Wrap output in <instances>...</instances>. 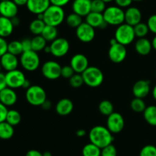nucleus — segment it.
Masks as SVG:
<instances>
[{
    "label": "nucleus",
    "mask_w": 156,
    "mask_h": 156,
    "mask_svg": "<svg viewBox=\"0 0 156 156\" xmlns=\"http://www.w3.org/2000/svg\"><path fill=\"white\" fill-rule=\"evenodd\" d=\"M90 142L94 144L100 148L111 145L114 142V136L107 126L95 125L88 133Z\"/></svg>",
    "instance_id": "1"
},
{
    "label": "nucleus",
    "mask_w": 156,
    "mask_h": 156,
    "mask_svg": "<svg viewBox=\"0 0 156 156\" xmlns=\"http://www.w3.org/2000/svg\"><path fill=\"white\" fill-rule=\"evenodd\" d=\"M43 20L47 25L58 27L64 21L65 12L62 7L50 5V7L43 13Z\"/></svg>",
    "instance_id": "2"
},
{
    "label": "nucleus",
    "mask_w": 156,
    "mask_h": 156,
    "mask_svg": "<svg viewBox=\"0 0 156 156\" xmlns=\"http://www.w3.org/2000/svg\"><path fill=\"white\" fill-rule=\"evenodd\" d=\"M84 84L89 87L95 88L101 85L104 82L105 76L100 68L95 66H89L82 73Z\"/></svg>",
    "instance_id": "3"
},
{
    "label": "nucleus",
    "mask_w": 156,
    "mask_h": 156,
    "mask_svg": "<svg viewBox=\"0 0 156 156\" xmlns=\"http://www.w3.org/2000/svg\"><path fill=\"white\" fill-rule=\"evenodd\" d=\"M103 16L108 25L119 26L125 22V12L117 6L106 8L103 12Z\"/></svg>",
    "instance_id": "4"
},
{
    "label": "nucleus",
    "mask_w": 156,
    "mask_h": 156,
    "mask_svg": "<svg viewBox=\"0 0 156 156\" xmlns=\"http://www.w3.org/2000/svg\"><path fill=\"white\" fill-rule=\"evenodd\" d=\"M25 97L29 104L34 106H41L47 100V93L39 85H31L26 90Z\"/></svg>",
    "instance_id": "5"
},
{
    "label": "nucleus",
    "mask_w": 156,
    "mask_h": 156,
    "mask_svg": "<svg viewBox=\"0 0 156 156\" xmlns=\"http://www.w3.org/2000/svg\"><path fill=\"white\" fill-rule=\"evenodd\" d=\"M136 38L133 26H131L126 23H123L117 26L114 33V38L119 44L126 46L133 43Z\"/></svg>",
    "instance_id": "6"
},
{
    "label": "nucleus",
    "mask_w": 156,
    "mask_h": 156,
    "mask_svg": "<svg viewBox=\"0 0 156 156\" xmlns=\"http://www.w3.org/2000/svg\"><path fill=\"white\" fill-rule=\"evenodd\" d=\"M20 64L27 71H34L41 64V59L37 52L31 50L23 52L20 56Z\"/></svg>",
    "instance_id": "7"
},
{
    "label": "nucleus",
    "mask_w": 156,
    "mask_h": 156,
    "mask_svg": "<svg viewBox=\"0 0 156 156\" xmlns=\"http://www.w3.org/2000/svg\"><path fill=\"white\" fill-rule=\"evenodd\" d=\"M62 67L58 62L54 61H46L42 65L41 72L43 76L48 80H56L61 76Z\"/></svg>",
    "instance_id": "8"
},
{
    "label": "nucleus",
    "mask_w": 156,
    "mask_h": 156,
    "mask_svg": "<svg viewBox=\"0 0 156 156\" xmlns=\"http://www.w3.org/2000/svg\"><path fill=\"white\" fill-rule=\"evenodd\" d=\"M5 78L7 87L14 90L23 87L24 82L27 80L24 73L18 69L8 71L5 73Z\"/></svg>",
    "instance_id": "9"
},
{
    "label": "nucleus",
    "mask_w": 156,
    "mask_h": 156,
    "mask_svg": "<svg viewBox=\"0 0 156 156\" xmlns=\"http://www.w3.org/2000/svg\"><path fill=\"white\" fill-rule=\"evenodd\" d=\"M51 54L56 58H62L69 50L70 44L67 39L64 38H57L50 44Z\"/></svg>",
    "instance_id": "10"
},
{
    "label": "nucleus",
    "mask_w": 156,
    "mask_h": 156,
    "mask_svg": "<svg viewBox=\"0 0 156 156\" xmlns=\"http://www.w3.org/2000/svg\"><path fill=\"white\" fill-rule=\"evenodd\" d=\"M76 35L78 39L82 42L90 43L94 39L95 28L85 21L76 28Z\"/></svg>",
    "instance_id": "11"
},
{
    "label": "nucleus",
    "mask_w": 156,
    "mask_h": 156,
    "mask_svg": "<svg viewBox=\"0 0 156 156\" xmlns=\"http://www.w3.org/2000/svg\"><path fill=\"white\" fill-rule=\"evenodd\" d=\"M124 119L120 113L114 112L108 116L106 126L113 134L120 132L124 128Z\"/></svg>",
    "instance_id": "12"
},
{
    "label": "nucleus",
    "mask_w": 156,
    "mask_h": 156,
    "mask_svg": "<svg viewBox=\"0 0 156 156\" xmlns=\"http://www.w3.org/2000/svg\"><path fill=\"white\" fill-rule=\"evenodd\" d=\"M126 55H127V50L126 46L119 44L118 42L110 46L108 50V57L113 63L120 64L123 62L126 59Z\"/></svg>",
    "instance_id": "13"
},
{
    "label": "nucleus",
    "mask_w": 156,
    "mask_h": 156,
    "mask_svg": "<svg viewBox=\"0 0 156 156\" xmlns=\"http://www.w3.org/2000/svg\"><path fill=\"white\" fill-rule=\"evenodd\" d=\"M69 65L73 67L75 73H82L89 67V62H88V59L85 54L78 53L72 57Z\"/></svg>",
    "instance_id": "14"
},
{
    "label": "nucleus",
    "mask_w": 156,
    "mask_h": 156,
    "mask_svg": "<svg viewBox=\"0 0 156 156\" xmlns=\"http://www.w3.org/2000/svg\"><path fill=\"white\" fill-rule=\"evenodd\" d=\"M18 6L12 0L0 2V15L8 18H12L17 16Z\"/></svg>",
    "instance_id": "15"
},
{
    "label": "nucleus",
    "mask_w": 156,
    "mask_h": 156,
    "mask_svg": "<svg viewBox=\"0 0 156 156\" xmlns=\"http://www.w3.org/2000/svg\"><path fill=\"white\" fill-rule=\"evenodd\" d=\"M50 5V0H28L26 6L29 12L37 15L44 13Z\"/></svg>",
    "instance_id": "16"
},
{
    "label": "nucleus",
    "mask_w": 156,
    "mask_h": 156,
    "mask_svg": "<svg viewBox=\"0 0 156 156\" xmlns=\"http://www.w3.org/2000/svg\"><path fill=\"white\" fill-rule=\"evenodd\" d=\"M150 82L147 80H140L133 84V93L137 98L144 99L150 93Z\"/></svg>",
    "instance_id": "17"
},
{
    "label": "nucleus",
    "mask_w": 156,
    "mask_h": 156,
    "mask_svg": "<svg viewBox=\"0 0 156 156\" xmlns=\"http://www.w3.org/2000/svg\"><path fill=\"white\" fill-rule=\"evenodd\" d=\"M72 9L74 13L86 17L91 12V0H74Z\"/></svg>",
    "instance_id": "18"
},
{
    "label": "nucleus",
    "mask_w": 156,
    "mask_h": 156,
    "mask_svg": "<svg viewBox=\"0 0 156 156\" xmlns=\"http://www.w3.org/2000/svg\"><path fill=\"white\" fill-rule=\"evenodd\" d=\"M85 22L93 27L94 28L105 29L108 26V24L105 21L103 13L91 12L85 17Z\"/></svg>",
    "instance_id": "19"
},
{
    "label": "nucleus",
    "mask_w": 156,
    "mask_h": 156,
    "mask_svg": "<svg viewBox=\"0 0 156 156\" xmlns=\"http://www.w3.org/2000/svg\"><path fill=\"white\" fill-rule=\"evenodd\" d=\"M142 21V12L138 8L129 6L125 11V23L135 26Z\"/></svg>",
    "instance_id": "20"
},
{
    "label": "nucleus",
    "mask_w": 156,
    "mask_h": 156,
    "mask_svg": "<svg viewBox=\"0 0 156 156\" xmlns=\"http://www.w3.org/2000/svg\"><path fill=\"white\" fill-rule=\"evenodd\" d=\"M0 62H1L2 68L7 72L16 70L19 64L18 56H15L9 52H7L0 58Z\"/></svg>",
    "instance_id": "21"
},
{
    "label": "nucleus",
    "mask_w": 156,
    "mask_h": 156,
    "mask_svg": "<svg viewBox=\"0 0 156 156\" xmlns=\"http://www.w3.org/2000/svg\"><path fill=\"white\" fill-rule=\"evenodd\" d=\"M18 100V96L14 89L5 87L0 91V102L6 106L15 105Z\"/></svg>",
    "instance_id": "22"
},
{
    "label": "nucleus",
    "mask_w": 156,
    "mask_h": 156,
    "mask_svg": "<svg viewBox=\"0 0 156 156\" xmlns=\"http://www.w3.org/2000/svg\"><path fill=\"white\" fill-rule=\"evenodd\" d=\"M74 109V104L71 99L68 98H62L57 102L56 105V112L61 116L69 115Z\"/></svg>",
    "instance_id": "23"
},
{
    "label": "nucleus",
    "mask_w": 156,
    "mask_h": 156,
    "mask_svg": "<svg viewBox=\"0 0 156 156\" xmlns=\"http://www.w3.org/2000/svg\"><path fill=\"white\" fill-rule=\"evenodd\" d=\"M135 49L137 54L142 56L149 54L152 49V41L146 38H139L135 43Z\"/></svg>",
    "instance_id": "24"
},
{
    "label": "nucleus",
    "mask_w": 156,
    "mask_h": 156,
    "mask_svg": "<svg viewBox=\"0 0 156 156\" xmlns=\"http://www.w3.org/2000/svg\"><path fill=\"white\" fill-rule=\"evenodd\" d=\"M14 28L15 26L10 18L0 15V37L5 38L10 36L13 32Z\"/></svg>",
    "instance_id": "25"
},
{
    "label": "nucleus",
    "mask_w": 156,
    "mask_h": 156,
    "mask_svg": "<svg viewBox=\"0 0 156 156\" xmlns=\"http://www.w3.org/2000/svg\"><path fill=\"white\" fill-rule=\"evenodd\" d=\"M15 133L14 126L4 121L2 122H0V139L3 140H8L10 139Z\"/></svg>",
    "instance_id": "26"
},
{
    "label": "nucleus",
    "mask_w": 156,
    "mask_h": 156,
    "mask_svg": "<svg viewBox=\"0 0 156 156\" xmlns=\"http://www.w3.org/2000/svg\"><path fill=\"white\" fill-rule=\"evenodd\" d=\"M143 116L147 123L152 126H156V106L151 105L146 106L143 112Z\"/></svg>",
    "instance_id": "27"
},
{
    "label": "nucleus",
    "mask_w": 156,
    "mask_h": 156,
    "mask_svg": "<svg viewBox=\"0 0 156 156\" xmlns=\"http://www.w3.org/2000/svg\"><path fill=\"white\" fill-rule=\"evenodd\" d=\"M41 35L44 37V38L47 42H52L58 38L57 27L46 24L45 28H44V31Z\"/></svg>",
    "instance_id": "28"
},
{
    "label": "nucleus",
    "mask_w": 156,
    "mask_h": 156,
    "mask_svg": "<svg viewBox=\"0 0 156 156\" xmlns=\"http://www.w3.org/2000/svg\"><path fill=\"white\" fill-rule=\"evenodd\" d=\"M45 26L46 24L44 21V20L36 18V19L33 20L30 23V24H29V30L35 36L36 35H41Z\"/></svg>",
    "instance_id": "29"
},
{
    "label": "nucleus",
    "mask_w": 156,
    "mask_h": 156,
    "mask_svg": "<svg viewBox=\"0 0 156 156\" xmlns=\"http://www.w3.org/2000/svg\"><path fill=\"white\" fill-rule=\"evenodd\" d=\"M82 154V156H101V148L98 147L94 144L90 142V143L86 144L83 147Z\"/></svg>",
    "instance_id": "30"
},
{
    "label": "nucleus",
    "mask_w": 156,
    "mask_h": 156,
    "mask_svg": "<svg viewBox=\"0 0 156 156\" xmlns=\"http://www.w3.org/2000/svg\"><path fill=\"white\" fill-rule=\"evenodd\" d=\"M47 41L44 38L42 35H36L31 39L32 50L36 52L44 50L47 46Z\"/></svg>",
    "instance_id": "31"
},
{
    "label": "nucleus",
    "mask_w": 156,
    "mask_h": 156,
    "mask_svg": "<svg viewBox=\"0 0 156 156\" xmlns=\"http://www.w3.org/2000/svg\"><path fill=\"white\" fill-rule=\"evenodd\" d=\"M21 116L18 110H10L8 111L7 116H6L5 121L9 122L12 126L18 125L21 122Z\"/></svg>",
    "instance_id": "32"
},
{
    "label": "nucleus",
    "mask_w": 156,
    "mask_h": 156,
    "mask_svg": "<svg viewBox=\"0 0 156 156\" xmlns=\"http://www.w3.org/2000/svg\"><path fill=\"white\" fill-rule=\"evenodd\" d=\"M98 110L102 115L108 116L111 113H114V105L110 100L105 99L99 103Z\"/></svg>",
    "instance_id": "33"
},
{
    "label": "nucleus",
    "mask_w": 156,
    "mask_h": 156,
    "mask_svg": "<svg viewBox=\"0 0 156 156\" xmlns=\"http://www.w3.org/2000/svg\"><path fill=\"white\" fill-rule=\"evenodd\" d=\"M66 24H68L69 27L74 28H77L83 21H82V17L80 15H77V14L74 13H70L69 15H67L66 18Z\"/></svg>",
    "instance_id": "34"
},
{
    "label": "nucleus",
    "mask_w": 156,
    "mask_h": 156,
    "mask_svg": "<svg viewBox=\"0 0 156 156\" xmlns=\"http://www.w3.org/2000/svg\"><path fill=\"white\" fill-rule=\"evenodd\" d=\"M8 52L15 55V56H18V55L21 56V54L24 52L23 51L21 41L15 40V41L9 42V44H8Z\"/></svg>",
    "instance_id": "35"
},
{
    "label": "nucleus",
    "mask_w": 156,
    "mask_h": 156,
    "mask_svg": "<svg viewBox=\"0 0 156 156\" xmlns=\"http://www.w3.org/2000/svg\"><path fill=\"white\" fill-rule=\"evenodd\" d=\"M130 108L136 113H143L146 110V105L143 99L135 97L130 102Z\"/></svg>",
    "instance_id": "36"
},
{
    "label": "nucleus",
    "mask_w": 156,
    "mask_h": 156,
    "mask_svg": "<svg viewBox=\"0 0 156 156\" xmlns=\"http://www.w3.org/2000/svg\"><path fill=\"white\" fill-rule=\"evenodd\" d=\"M133 29L136 37H137L139 38H146V36L148 35V33L149 32V29L147 24L142 22V21L140 23H139V24H136L135 26H133Z\"/></svg>",
    "instance_id": "37"
},
{
    "label": "nucleus",
    "mask_w": 156,
    "mask_h": 156,
    "mask_svg": "<svg viewBox=\"0 0 156 156\" xmlns=\"http://www.w3.org/2000/svg\"><path fill=\"white\" fill-rule=\"evenodd\" d=\"M106 9V3L103 0H91V12L103 13Z\"/></svg>",
    "instance_id": "38"
},
{
    "label": "nucleus",
    "mask_w": 156,
    "mask_h": 156,
    "mask_svg": "<svg viewBox=\"0 0 156 156\" xmlns=\"http://www.w3.org/2000/svg\"><path fill=\"white\" fill-rule=\"evenodd\" d=\"M69 80V84L74 88H79L84 84L83 77L82 73H75Z\"/></svg>",
    "instance_id": "39"
},
{
    "label": "nucleus",
    "mask_w": 156,
    "mask_h": 156,
    "mask_svg": "<svg viewBox=\"0 0 156 156\" xmlns=\"http://www.w3.org/2000/svg\"><path fill=\"white\" fill-rule=\"evenodd\" d=\"M140 156H156V147L153 145H146L140 152Z\"/></svg>",
    "instance_id": "40"
},
{
    "label": "nucleus",
    "mask_w": 156,
    "mask_h": 156,
    "mask_svg": "<svg viewBox=\"0 0 156 156\" xmlns=\"http://www.w3.org/2000/svg\"><path fill=\"white\" fill-rule=\"evenodd\" d=\"M117 148L113 144H111V145L101 148V156H117Z\"/></svg>",
    "instance_id": "41"
},
{
    "label": "nucleus",
    "mask_w": 156,
    "mask_h": 156,
    "mask_svg": "<svg viewBox=\"0 0 156 156\" xmlns=\"http://www.w3.org/2000/svg\"><path fill=\"white\" fill-rule=\"evenodd\" d=\"M75 71L73 67L70 65H65L62 67V71H61V76L66 79H70L73 75L75 74Z\"/></svg>",
    "instance_id": "42"
},
{
    "label": "nucleus",
    "mask_w": 156,
    "mask_h": 156,
    "mask_svg": "<svg viewBox=\"0 0 156 156\" xmlns=\"http://www.w3.org/2000/svg\"><path fill=\"white\" fill-rule=\"evenodd\" d=\"M147 25L149 27V32H152L153 34L156 35V14L152 15L147 21Z\"/></svg>",
    "instance_id": "43"
},
{
    "label": "nucleus",
    "mask_w": 156,
    "mask_h": 156,
    "mask_svg": "<svg viewBox=\"0 0 156 156\" xmlns=\"http://www.w3.org/2000/svg\"><path fill=\"white\" fill-rule=\"evenodd\" d=\"M8 44L9 43L4 38L0 37V58L8 52Z\"/></svg>",
    "instance_id": "44"
},
{
    "label": "nucleus",
    "mask_w": 156,
    "mask_h": 156,
    "mask_svg": "<svg viewBox=\"0 0 156 156\" xmlns=\"http://www.w3.org/2000/svg\"><path fill=\"white\" fill-rule=\"evenodd\" d=\"M8 111H9V110H8L7 106L0 102V122L5 121Z\"/></svg>",
    "instance_id": "45"
},
{
    "label": "nucleus",
    "mask_w": 156,
    "mask_h": 156,
    "mask_svg": "<svg viewBox=\"0 0 156 156\" xmlns=\"http://www.w3.org/2000/svg\"><path fill=\"white\" fill-rule=\"evenodd\" d=\"M21 41V44H22L23 51H29V50H32V45H31V39L29 38H24Z\"/></svg>",
    "instance_id": "46"
},
{
    "label": "nucleus",
    "mask_w": 156,
    "mask_h": 156,
    "mask_svg": "<svg viewBox=\"0 0 156 156\" xmlns=\"http://www.w3.org/2000/svg\"><path fill=\"white\" fill-rule=\"evenodd\" d=\"M114 2L117 6L123 9V8H129L133 1V0H114Z\"/></svg>",
    "instance_id": "47"
},
{
    "label": "nucleus",
    "mask_w": 156,
    "mask_h": 156,
    "mask_svg": "<svg viewBox=\"0 0 156 156\" xmlns=\"http://www.w3.org/2000/svg\"><path fill=\"white\" fill-rule=\"evenodd\" d=\"M50 4L53 6H59V7H63L66 6L71 0H50Z\"/></svg>",
    "instance_id": "48"
},
{
    "label": "nucleus",
    "mask_w": 156,
    "mask_h": 156,
    "mask_svg": "<svg viewBox=\"0 0 156 156\" xmlns=\"http://www.w3.org/2000/svg\"><path fill=\"white\" fill-rule=\"evenodd\" d=\"M5 87H7L5 73H3L2 72L0 71V91Z\"/></svg>",
    "instance_id": "49"
},
{
    "label": "nucleus",
    "mask_w": 156,
    "mask_h": 156,
    "mask_svg": "<svg viewBox=\"0 0 156 156\" xmlns=\"http://www.w3.org/2000/svg\"><path fill=\"white\" fill-rule=\"evenodd\" d=\"M25 156H44V155H43V153H41V151H39L38 150L31 149V150H29V151L26 153Z\"/></svg>",
    "instance_id": "50"
},
{
    "label": "nucleus",
    "mask_w": 156,
    "mask_h": 156,
    "mask_svg": "<svg viewBox=\"0 0 156 156\" xmlns=\"http://www.w3.org/2000/svg\"><path fill=\"white\" fill-rule=\"evenodd\" d=\"M41 107H42V108L44 109V110H50V109H51V107H52V102H50V100H48V99H47V100H46L45 102H44V103L42 104Z\"/></svg>",
    "instance_id": "51"
},
{
    "label": "nucleus",
    "mask_w": 156,
    "mask_h": 156,
    "mask_svg": "<svg viewBox=\"0 0 156 156\" xmlns=\"http://www.w3.org/2000/svg\"><path fill=\"white\" fill-rule=\"evenodd\" d=\"M18 6H26L28 0H12Z\"/></svg>",
    "instance_id": "52"
},
{
    "label": "nucleus",
    "mask_w": 156,
    "mask_h": 156,
    "mask_svg": "<svg viewBox=\"0 0 156 156\" xmlns=\"http://www.w3.org/2000/svg\"><path fill=\"white\" fill-rule=\"evenodd\" d=\"M11 20H12V24H13V25L15 26V27H16V26L19 25L20 19H19V18H18V16H15V17H14V18H11Z\"/></svg>",
    "instance_id": "53"
},
{
    "label": "nucleus",
    "mask_w": 156,
    "mask_h": 156,
    "mask_svg": "<svg viewBox=\"0 0 156 156\" xmlns=\"http://www.w3.org/2000/svg\"><path fill=\"white\" fill-rule=\"evenodd\" d=\"M85 134H86V131L85 129H82V128H80V129L76 131V136L78 137H83L85 136Z\"/></svg>",
    "instance_id": "54"
},
{
    "label": "nucleus",
    "mask_w": 156,
    "mask_h": 156,
    "mask_svg": "<svg viewBox=\"0 0 156 156\" xmlns=\"http://www.w3.org/2000/svg\"><path fill=\"white\" fill-rule=\"evenodd\" d=\"M30 81L28 80H25V82H24V85H23V87L22 88H24V89H26V90H27V89L29 88V87H30Z\"/></svg>",
    "instance_id": "55"
},
{
    "label": "nucleus",
    "mask_w": 156,
    "mask_h": 156,
    "mask_svg": "<svg viewBox=\"0 0 156 156\" xmlns=\"http://www.w3.org/2000/svg\"><path fill=\"white\" fill-rule=\"evenodd\" d=\"M152 48L155 49L156 50V35H155V37L153 38L152 41Z\"/></svg>",
    "instance_id": "56"
},
{
    "label": "nucleus",
    "mask_w": 156,
    "mask_h": 156,
    "mask_svg": "<svg viewBox=\"0 0 156 156\" xmlns=\"http://www.w3.org/2000/svg\"><path fill=\"white\" fill-rule=\"evenodd\" d=\"M44 51L45 52V53H49V54H51V49H50V45H47L46 46V47L44 48Z\"/></svg>",
    "instance_id": "57"
},
{
    "label": "nucleus",
    "mask_w": 156,
    "mask_h": 156,
    "mask_svg": "<svg viewBox=\"0 0 156 156\" xmlns=\"http://www.w3.org/2000/svg\"><path fill=\"white\" fill-rule=\"evenodd\" d=\"M152 96H153L154 99L156 100V84L155 85V87H153V89H152Z\"/></svg>",
    "instance_id": "58"
},
{
    "label": "nucleus",
    "mask_w": 156,
    "mask_h": 156,
    "mask_svg": "<svg viewBox=\"0 0 156 156\" xmlns=\"http://www.w3.org/2000/svg\"><path fill=\"white\" fill-rule=\"evenodd\" d=\"M43 155L44 156H52V154L50 152V151H45V152L43 153Z\"/></svg>",
    "instance_id": "59"
},
{
    "label": "nucleus",
    "mask_w": 156,
    "mask_h": 156,
    "mask_svg": "<svg viewBox=\"0 0 156 156\" xmlns=\"http://www.w3.org/2000/svg\"><path fill=\"white\" fill-rule=\"evenodd\" d=\"M105 3H108V2H111L112 1H114V0H103Z\"/></svg>",
    "instance_id": "60"
},
{
    "label": "nucleus",
    "mask_w": 156,
    "mask_h": 156,
    "mask_svg": "<svg viewBox=\"0 0 156 156\" xmlns=\"http://www.w3.org/2000/svg\"><path fill=\"white\" fill-rule=\"evenodd\" d=\"M133 2H142V1H144V0H133Z\"/></svg>",
    "instance_id": "61"
},
{
    "label": "nucleus",
    "mask_w": 156,
    "mask_h": 156,
    "mask_svg": "<svg viewBox=\"0 0 156 156\" xmlns=\"http://www.w3.org/2000/svg\"><path fill=\"white\" fill-rule=\"evenodd\" d=\"M2 69V65H1V62H0V70H1Z\"/></svg>",
    "instance_id": "62"
},
{
    "label": "nucleus",
    "mask_w": 156,
    "mask_h": 156,
    "mask_svg": "<svg viewBox=\"0 0 156 156\" xmlns=\"http://www.w3.org/2000/svg\"><path fill=\"white\" fill-rule=\"evenodd\" d=\"M1 1H6V0H0V2Z\"/></svg>",
    "instance_id": "63"
}]
</instances>
